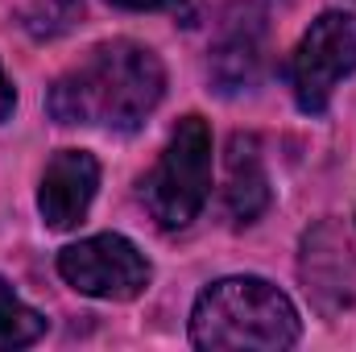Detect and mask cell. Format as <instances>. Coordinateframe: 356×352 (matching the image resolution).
I'll list each match as a JSON object with an SVG mask.
<instances>
[{"label": "cell", "instance_id": "cell-1", "mask_svg": "<svg viewBox=\"0 0 356 352\" xmlns=\"http://www.w3.org/2000/svg\"><path fill=\"white\" fill-rule=\"evenodd\" d=\"M166 95L162 58L129 38L95 46L79 67H71L46 95L58 125H91L112 133H133Z\"/></svg>", "mask_w": 356, "mask_h": 352}, {"label": "cell", "instance_id": "cell-2", "mask_svg": "<svg viewBox=\"0 0 356 352\" xmlns=\"http://www.w3.org/2000/svg\"><path fill=\"white\" fill-rule=\"evenodd\" d=\"M298 311L266 278H220L211 282L191 311L195 349H253L282 352L298 344Z\"/></svg>", "mask_w": 356, "mask_h": 352}, {"label": "cell", "instance_id": "cell-3", "mask_svg": "<svg viewBox=\"0 0 356 352\" xmlns=\"http://www.w3.org/2000/svg\"><path fill=\"white\" fill-rule=\"evenodd\" d=\"M211 191V133L203 116H182L158 166L141 182V199L162 228H186Z\"/></svg>", "mask_w": 356, "mask_h": 352}, {"label": "cell", "instance_id": "cell-4", "mask_svg": "<svg viewBox=\"0 0 356 352\" xmlns=\"http://www.w3.org/2000/svg\"><path fill=\"white\" fill-rule=\"evenodd\" d=\"M356 71V17L323 13L302 33L290 58V88L302 112H323L340 79Z\"/></svg>", "mask_w": 356, "mask_h": 352}, {"label": "cell", "instance_id": "cell-5", "mask_svg": "<svg viewBox=\"0 0 356 352\" xmlns=\"http://www.w3.org/2000/svg\"><path fill=\"white\" fill-rule=\"evenodd\" d=\"M58 273L79 294L108 298V303H129L149 286L145 253L120 232H99L79 245H67L58 253Z\"/></svg>", "mask_w": 356, "mask_h": 352}, {"label": "cell", "instance_id": "cell-6", "mask_svg": "<svg viewBox=\"0 0 356 352\" xmlns=\"http://www.w3.org/2000/svg\"><path fill=\"white\" fill-rule=\"evenodd\" d=\"M261 58H266V13L257 4L228 8L220 38L211 46V58H207V75L216 91L224 95L249 91L261 75Z\"/></svg>", "mask_w": 356, "mask_h": 352}, {"label": "cell", "instance_id": "cell-7", "mask_svg": "<svg viewBox=\"0 0 356 352\" xmlns=\"http://www.w3.org/2000/svg\"><path fill=\"white\" fill-rule=\"evenodd\" d=\"M302 282H307V294L311 303L323 311V315H340L356 294V262H353V245L344 241V232L323 220L315 232H307L302 241Z\"/></svg>", "mask_w": 356, "mask_h": 352}, {"label": "cell", "instance_id": "cell-8", "mask_svg": "<svg viewBox=\"0 0 356 352\" xmlns=\"http://www.w3.org/2000/svg\"><path fill=\"white\" fill-rule=\"evenodd\" d=\"M95 186H99V162L88 150L54 154L42 175V186H38V211H42L46 228H58V232L75 228L88 216Z\"/></svg>", "mask_w": 356, "mask_h": 352}, {"label": "cell", "instance_id": "cell-9", "mask_svg": "<svg viewBox=\"0 0 356 352\" xmlns=\"http://www.w3.org/2000/svg\"><path fill=\"white\" fill-rule=\"evenodd\" d=\"M224 207L236 224H253L269 207V175L261 162L257 137L236 133L228 145V186H224Z\"/></svg>", "mask_w": 356, "mask_h": 352}, {"label": "cell", "instance_id": "cell-10", "mask_svg": "<svg viewBox=\"0 0 356 352\" xmlns=\"http://www.w3.org/2000/svg\"><path fill=\"white\" fill-rule=\"evenodd\" d=\"M46 336V315L17 298V290L0 278V352L25 349Z\"/></svg>", "mask_w": 356, "mask_h": 352}, {"label": "cell", "instance_id": "cell-11", "mask_svg": "<svg viewBox=\"0 0 356 352\" xmlns=\"http://www.w3.org/2000/svg\"><path fill=\"white\" fill-rule=\"evenodd\" d=\"M79 17H83V0H33L21 13V25L29 38L50 42V38H63L67 29H75Z\"/></svg>", "mask_w": 356, "mask_h": 352}, {"label": "cell", "instance_id": "cell-12", "mask_svg": "<svg viewBox=\"0 0 356 352\" xmlns=\"http://www.w3.org/2000/svg\"><path fill=\"white\" fill-rule=\"evenodd\" d=\"M116 8H133V13H154V8H175L182 0H108Z\"/></svg>", "mask_w": 356, "mask_h": 352}, {"label": "cell", "instance_id": "cell-13", "mask_svg": "<svg viewBox=\"0 0 356 352\" xmlns=\"http://www.w3.org/2000/svg\"><path fill=\"white\" fill-rule=\"evenodd\" d=\"M13 108H17V91H13L8 75H4V67H0V120H8Z\"/></svg>", "mask_w": 356, "mask_h": 352}]
</instances>
